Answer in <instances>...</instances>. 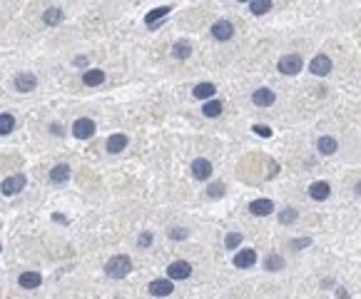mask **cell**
Segmentation results:
<instances>
[{"label":"cell","instance_id":"obj_1","mask_svg":"<svg viewBox=\"0 0 361 299\" xmlns=\"http://www.w3.org/2000/svg\"><path fill=\"white\" fill-rule=\"evenodd\" d=\"M130 269H132V260H130L127 254H117V257H112V260L105 264V274H107L110 280H122V277H127Z\"/></svg>","mask_w":361,"mask_h":299},{"label":"cell","instance_id":"obj_2","mask_svg":"<svg viewBox=\"0 0 361 299\" xmlns=\"http://www.w3.org/2000/svg\"><path fill=\"white\" fill-rule=\"evenodd\" d=\"M28 185V180H25V175H10V177H5L3 182H0V192L5 195V197H15L18 192H22Z\"/></svg>","mask_w":361,"mask_h":299},{"label":"cell","instance_id":"obj_3","mask_svg":"<svg viewBox=\"0 0 361 299\" xmlns=\"http://www.w3.org/2000/svg\"><path fill=\"white\" fill-rule=\"evenodd\" d=\"M302 55H297V53H291V55H282L279 57V73H284V75H297L299 70H302Z\"/></svg>","mask_w":361,"mask_h":299},{"label":"cell","instance_id":"obj_4","mask_svg":"<svg viewBox=\"0 0 361 299\" xmlns=\"http://www.w3.org/2000/svg\"><path fill=\"white\" fill-rule=\"evenodd\" d=\"M95 130L97 127L90 117H80V120H75V125H73V135H75L77 140H90L95 135Z\"/></svg>","mask_w":361,"mask_h":299},{"label":"cell","instance_id":"obj_5","mask_svg":"<svg viewBox=\"0 0 361 299\" xmlns=\"http://www.w3.org/2000/svg\"><path fill=\"white\" fill-rule=\"evenodd\" d=\"M13 82H15V90L18 93H33L38 88V77L33 73H18Z\"/></svg>","mask_w":361,"mask_h":299},{"label":"cell","instance_id":"obj_6","mask_svg":"<svg viewBox=\"0 0 361 299\" xmlns=\"http://www.w3.org/2000/svg\"><path fill=\"white\" fill-rule=\"evenodd\" d=\"M192 274V264L190 262H172L167 267V277L170 280H187Z\"/></svg>","mask_w":361,"mask_h":299},{"label":"cell","instance_id":"obj_7","mask_svg":"<svg viewBox=\"0 0 361 299\" xmlns=\"http://www.w3.org/2000/svg\"><path fill=\"white\" fill-rule=\"evenodd\" d=\"M234 35V25L229 23V20H217L214 25H212V37L214 40H229V37Z\"/></svg>","mask_w":361,"mask_h":299},{"label":"cell","instance_id":"obj_8","mask_svg":"<svg viewBox=\"0 0 361 299\" xmlns=\"http://www.w3.org/2000/svg\"><path fill=\"white\" fill-rule=\"evenodd\" d=\"M18 284L22 289H38L40 284H42V274L35 272V269H28V272H22L18 277Z\"/></svg>","mask_w":361,"mask_h":299},{"label":"cell","instance_id":"obj_9","mask_svg":"<svg viewBox=\"0 0 361 299\" xmlns=\"http://www.w3.org/2000/svg\"><path fill=\"white\" fill-rule=\"evenodd\" d=\"M254 264H257V252L254 249H242V252L234 254V267H239V269H249Z\"/></svg>","mask_w":361,"mask_h":299},{"label":"cell","instance_id":"obj_10","mask_svg":"<svg viewBox=\"0 0 361 299\" xmlns=\"http://www.w3.org/2000/svg\"><path fill=\"white\" fill-rule=\"evenodd\" d=\"M309 70L314 75H329L331 73V57L329 55H317L314 60H311V65H309Z\"/></svg>","mask_w":361,"mask_h":299},{"label":"cell","instance_id":"obj_11","mask_svg":"<svg viewBox=\"0 0 361 299\" xmlns=\"http://www.w3.org/2000/svg\"><path fill=\"white\" fill-rule=\"evenodd\" d=\"M192 175H194L197 180H209V175H212V162L205 160V157H197V160L192 162Z\"/></svg>","mask_w":361,"mask_h":299},{"label":"cell","instance_id":"obj_12","mask_svg":"<svg viewBox=\"0 0 361 299\" xmlns=\"http://www.w3.org/2000/svg\"><path fill=\"white\" fill-rule=\"evenodd\" d=\"M147 289H150V294H152V297H170L174 287H172L170 280H154V282H150V287H147Z\"/></svg>","mask_w":361,"mask_h":299},{"label":"cell","instance_id":"obj_13","mask_svg":"<svg viewBox=\"0 0 361 299\" xmlns=\"http://www.w3.org/2000/svg\"><path fill=\"white\" fill-rule=\"evenodd\" d=\"M70 180V165H55V167L50 169V182L53 185H65Z\"/></svg>","mask_w":361,"mask_h":299},{"label":"cell","instance_id":"obj_14","mask_svg":"<svg viewBox=\"0 0 361 299\" xmlns=\"http://www.w3.org/2000/svg\"><path fill=\"white\" fill-rule=\"evenodd\" d=\"M272 209H274V202H272V200H254V202L249 205V212H252L254 217H266V215H272Z\"/></svg>","mask_w":361,"mask_h":299},{"label":"cell","instance_id":"obj_15","mask_svg":"<svg viewBox=\"0 0 361 299\" xmlns=\"http://www.w3.org/2000/svg\"><path fill=\"white\" fill-rule=\"evenodd\" d=\"M329 195H331L329 182H314V185L309 187V197H311V200H317V202H324Z\"/></svg>","mask_w":361,"mask_h":299},{"label":"cell","instance_id":"obj_16","mask_svg":"<svg viewBox=\"0 0 361 299\" xmlns=\"http://www.w3.org/2000/svg\"><path fill=\"white\" fill-rule=\"evenodd\" d=\"M127 147V135H110L107 137V152L110 155H117V152H122V150Z\"/></svg>","mask_w":361,"mask_h":299},{"label":"cell","instance_id":"obj_17","mask_svg":"<svg viewBox=\"0 0 361 299\" xmlns=\"http://www.w3.org/2000/svg\"><path fill=\"white\" fill-rule=\"evenodd\" d=\"M252 100H254L257 108H269V105L274 102V93H272L269 88H262V90H257V93L252 95Z\"/></svg>","mask_w":361,"mask_h":299},{"label":"cell","instance_id":"obj_18","mask_svg":"<svg viewBox=\"0 0 361 299\" xmlns=\"http://www.w3.org/2000/svg\"><path fill=\"white\" fill-rule=\"evenodd\" d=\"M102 80H105V73H102V70H97V68L82 73V82H85L87 88H97V85H102Z\"/></svg>","mask_w":361,"mask_h":299},{"label":"cell","instance_id":"obj_19","mask_svg":"<svg viewBox=\"0 0 361 299\" xmlns=\"http://www.w3.org/2000/svg\"><path fill=\"white\" fill-rule=\"evenodd\" d=\"M170 5H162V8H154L152 13H147V15H145V23H147V25H150V28H152L154 23H157V20L160 18H167V15H170Z\"/></svg>","mask_w":361,"mask_h":299},{"label":"cell","instance_id":"obj_20","mask_svg":"<svg viewBox=\"0 0 361 299\" xmlns=\"http://www.w3.org/2000/svg\"><path fill=\"white\" fill-rule=\"evenodd\" d=\"M317 147H319L322 155H334V152L339 150V145H336V140H334V137H319Z\"/></svg>","mask_w":361,"mask_h":299},{"label":"cell","instance_id":"obj_21","mask_svg":"<svg viewBox=\"0 0 361 299\" xmlns=\"http://www.w3.org/2000/svg\"><path fill=\"white\" fill-rule=\"evenodd\" d=\"M15 130V117L10 112H0V135H10Z\"/></svg>","mask_w":361,"mask_h":299},{"label":"cell","instance_id":"obj_22","mask_svg":"<svg viewBox=\"0 0 361 299\" xmlns=\"http://www.w3.org/2000/svg\"><path fill=\"white\" fill-rule=\"evenodd\" d=\"M42 23H45V25H57V23H62V10H60V8H48V10L42 13Z\"/></svg>","mask_w":361,"mask_h":299},{"label":"cell","instance_id":"obj_23","mask_svg":"<svg viewBox=\"0 0 361 299\" xmlns=\"http://www.w3.org/2000/svg\"><path fill=\"white\" fill-rule=\"evenodd\" d=\"M214 93H217V88H214L212 82H199V85L194 88V97H199V100H209Z\"/></svg>","mask_w":361,"mask_h":299},{"label":"cell","instance_id":"obj_24","mask_svg":"<svg viewBox=\"0 0 361 299\" xmlns=\"http://www.w3.org/2000/svg\"><path fill=\"white\" fill-rule=\"evenodd\" d=\"M222 110H224L222 102H219V100H212V102H207V105L202 108V115H205V117H219Z\"/></svg>","mask_w":361,"mask_h":299},{"label":"cell","instance_id":"obj_25","mask_svg":"<svg viewBox=\"0 0 361 299\" xmlns=\"http://www.w3.org/2000/svg\"><path fill=\"white\" fill-rule=\"evenodd\" d=\"M190 53H192V45L187 42V40L177 42V45H174V50H172V55L177 57V60H185V57H190Z\"/></svg>","mask_w":361,"mask_h":299},{"label":"cell","instance_id":"obj_26","mask_svg":"<svg viewBox=\"0 0 361 299\" xmlns=\"http://www.w3.org/2000/svg\"><path fill=\"white\" fill-rule=\"evenodd\" d=\"M272 10V0H252V13L254 15H264Z\"/></svg>","mask_w":361,"mask_h":299},{"label":"cell","instance_id":"obj_27","mask_svg":"<svg viewBox=\"0 0 361 299\" xmlns=\"http://www.w3.org/2000/svg\"><path fill=\"white\" fill-rule=\"evenodd\" d=\"M264 267L269 269V272H279V269L284 267V260H282L279 254H269V257H266V262H264Z\"/></svg>","mask_w":361,"mask_h":299},{"label":"cell","instance_id":"obj_28","mask_svg":"<svg viewBox=\"0 0 361 299\" xmlns=\"http://www.w3.org/2000/svg\"><path fill=\"white\" fill-rule=\"evenodd\" d=\"M297 217H299V212H297L294 207H289V209H284V212L279 215V222H282V224H291Z\"/></svg>","mask_w":361,"mask_h":299},{"label":"cell","instance_id":"obj_29","mask_svg":"<svg viewBox=\"0 0 361 299\" xmlns=\"http://www.w3.org/2000/svg\"><path fill=\"white\" fill-rule=\"evenodd\" d=\"M224 189H227V187L222 185V182H214V185H209L207 195L212 197V200H217V197H222V195H224Z\"/></svg>","mask_w":361,"mask_h":299},{"label":"cell","instance_id":"obj_30","mask_svg":"<svg viewBox=\"0 0 361 299\" xmlns=\"http://www.w3.org/2000/svg\"><path fill=\"white\" fill-rule=\"evenodd\" d=\"M239 244H242V234H239V232L227 234V249H234V247H239Z\"/></svg>","mask_w":361,"mask_h":299},{"label":"cell","instance_id":"obj_31","mask_svg":"<svg viewBox=\"0 0 361 299\" xmlns=\"http://www.w3.org/2000/svg\"><path fill=\"white\" fill-rule=\"evenodd\" d=\"M185 237H187V229H179V227H172L170 229V240H174V242H179Z\"/></svg>","mask_w":361,"mask_h":299},{"label":"cell","instance_id":"obj_32","mask_svg":"<svg viewBox=\"0 0 361 299\" xmlns=\"http://www.w3.org/2000/svg\"><path fill=\"white\" fill-rule=\"evenodd\" d=\"M137 244H140V247H150V244H152V234H150V232L140 234V237H137Z\"/></svg>","mask_w":361,"mask_h":299},{"label":"cell","instance_id":"obj_33","mask_svg":"<svg viewBox=\"0 0 361 299\" xmlns=\"http://www.w3.org/2000/svg\"><path fill=\"white\" fill-rule=\"evenodd\" d=\"M252 130L257 132V135H262V137H272V130H269L266 125H254Z\"/></svg>","mask_w":361,"mask_h":299},{"label":"cell","instance_id":"obj_34","mask_svg":"<svg viewBox=\"0 0 361 299\" xmlns=\"http://www.w3.org/2000/svg\"><path fill=\"white\" fill-rule=\"evenodd\" d=\"M50 132H53V135H55V137H60V135H62V132H65V127H60V125H57V122H53V125H50Z\"/></svg>","mask_w":361,"mask_h":299},{"label":"cell","instance_id":"obj_35","mask_svg":"<svg viewBox=\"0 0 361 299\" xmlns=\"http://www.w3.org/2000/svg\"><path fill=\"white\" fill-rule=\"evenodd\" d=\"M75 65L77 68H85V65H87V57L82 55V57H75Z\"/></svg>","mask_w":361,"mask_h":299},{"label":"cell","instance_id":"obj_36","mask_svg":"<svg viewBox=\"0 0 361 299\" xmlns=\"http://www.w3.org/2000/svg\"><path fill=\"white\" fill-rule=\"evenodd\" d=\"M306 244H309V240H294V242H291V247H306Z\"/></svg>","mask_w":361,"mask_h":299},{"label":"cell","instance_id":"obj_37","mask_svg":"<svg viewBox=\"0 0 361 299\" xmlns=\"http://www.w3.org/2000/svg\"><path fill=\"white\" fill-rule=\"evenodd\" d=\"M356 192H359V195H361V182H356Z\"/></svg>","mask_w":361,"mask_h":299},{"label":"cell","instance_id":"obj_38","mask_svg":"<svg viewBox=\"0 0 361 299\" xmlns=\"http://www.w3.org/2000/svg\"><path fill=\"white\" fill-rule=\"evenodd\" d=\"M239 3H252V0H239Z\"/></svg>","mask_w":361,"mask_h":299},{"label":"cell","instance_id":"obj_39","mask_svg":"<svg viewBox=\"0 0 361 299\" xmlns=\"http://www.w3.org/2000/svg\"><path fill=\"white\" fill-rule=\"evenodd\" d=\"M0 252H3V247H0Z\"/></svg>","mask_w":361,"mask_h":299}]
</instances>
